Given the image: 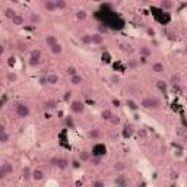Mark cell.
Masks as SVG:
<instances>
[{
  "mask_svg": "<svg viewBox=\"0 0 187 187\" xmlns=\"http://www.w3.org/2000/svg\"><path fill=\"white\" fill-rule=\"evenodd\" d=\"M139 63L145 64V63H146V57H140V58H139Z\"/></svg>",
  "mask_w": 187,
  "mask_h": 187,
  "instance_id": "49",
  "label": "cell"
},
{
  "mask_svg": "<svg viewBox=\"0 0 187 187\" xmlns=\"http://www.w3.org/2000/svg\"><path fill=\"white\" fill-rule=\"evenodd\" d=\"M124 168H126V165L123 162H115L114 164V170H115V171H123Z\"/></svg>",
  "mask_w": 187,
  "mask_h": 187,
  "instance_id": "37",
  "label": "cell"
},
{
  "mask_svg": "<svg viewBox=\"0 0 187 187\" xmlns=\"http://www.w3.org/2000/svg\"><path fill=\"white\" fill-rule=\"evenodd\" d=\"M100 161H101L100 157H94V158H91V162L94 164V165H98V164H100Z\"/></svg>",
  "mask_w": 187,
  "mask_h": 187,
  "instance_id": "44",
  "label": "cell"
},
{
  "mask_svg": "<svg viewBox=\"0 0 187 187\" xmlns=\"http://www.w3.org/2000/svg\"><path fill=\"white\" fill-rule=\"evenodd\" d=\"M66 187H72V186H66Z\"/></svg>",
  "mask_w": 187,
  "mask_h": 187,
  "instance_id": "53",
  "label": "cell"
},
{
  "mask_svg": "<svg viewBox=\"0 0 187 187\" xmlns=\"http://www.w3.org/2000/svg\"><path fill=\"white\" fill-rule=\"evenodd\" d=\"M96 29H98V34H101V35H105L108 32V26L104 24H98L96 25Z\"/></svg>",
  "mask_w": 187,
  "mask_h": 187,
  "instance_id": "31",
  "label": "cell"
},
{
  "mask_svg": "<svg viewBox=\"0 0 187 187\" xmlns=\"http://www.w3.org/2000/svg\"><path fill=\"white\" fill-rule=\"evenodd\" d=\"M70 96H72V92H64V95H63V100H64V101H69V100H70Z\"/></svg>",
  "mask_w": 187,
  "mask_h": 187,
  "instance_id": "45",
  "label": "cell"
},
{
  "mask_svg": "<svg viewBox=\"0 0 187 187\" xmlns=\"http://www.w3.org/2000/svg\"><path fill=\"white\" fill-rule=\"evenodd\" d=\"M81 43L83 44V45H89V44H92V34H83L81 37Z\"/></svg>",
  "mask_w": 187,
  "mask_h": 187,
  "instance_id": "21",
  "label": "cell"
},
{
  "mask_svg": "<svg viewBox=\"0 0 187 187\" xmlns=\"http://www.w3.org/2000/svg\"><path fill=\"white\" fill-rule=\"evenodd\" d=\"M29 21H31V24H34V25H40L43 22L41 16H40L38 13H35V12H32V13L29 15Z\"/></svg>",
  "mask_w": 187,
  "mask_h": 187,
  "instance_id": "13",
  "label": "cell"
},
{
  "mask_svg": "<svg viewBox=\"0 0 187 187\" xmlns=\"http://www.w3.org/2000/svg\"><path fill=\"white\" fill-rule=\"evenodd\" d=\"M12 173H13V165L10 162H3L0 165V180H5Z\"/></svg>",
  "mask_w": 187,
  "mask_h": 187,
  "instance_id": "3",
  "label": "cell"
},
{
  "mask_svg": "<svg viewBox=\"0 0 187 187\" xmlns=\"http://www.w3.org/2000/svg\"><path fill=\"white\" fill-rule=\"evenodd\" d=\"M6 102H7V95L3 94V95H2V100H0V108H3V107L6 105Z\"/></svg>",
  "mask_w": 187,
  "mask_h": 187,
  "instance_id": "40",
  "label": "cell"
},
{
  "mask_svg": "<svg viewBox=\"0 0 187 187\" xmlns=\"http://www.w3.org/2000/svg\"><path fill=\"white\" fill-rule=\"evenodd\" d=\"M73 167H79V161H75V162H73Z\"/></svg>",
  "mask_w": 187,
  "mask_h": 187,
  "instance_id": "51",
  "label": "cell"
},
{
  "mask_svg": "<svg viewBox=\"0 0 187 187\" xmlns=\"http://www.w3.org/2000/svg\"><path fill=\"white\" fill-rule=\"evenodd\" d=\"M70 111L75 113V114H82L85 111V105L82 104L81 101H73L72 104H70Z\"/></svg>",
  "mask_w": 187,
  "mask_h": 187,
  "instance_id": "4",
  "label": "cell"
},
{
  "mask_svg": "<svg viewBox=\"0 0 187 187\" xmlns=\"http://www.w3.org/2000/svg\"><path fill=\"white\" fill-rule=\"evenodd\" d=\"M113 102V105L115 107V108H119V107H121V101L120 100H117V98H114V100L111 101Z\"/></svg>",
  "mask_w": 187,
  "mask_h": 187,
  "instance_id": "42",
  "label": "cell"
},
{
  "mask_svg": "<svg viewBox=\"0 0 187 187\" xmlns=\"http://www.w3.org/2000/svg\"><path fill=\"white\" fill-rule=\"evenodd\" d=\"M77 158H79L81 162H89V161H91V154L88 152L86 149H82L81 152H79V157H77Z\"/></svg>",
  "mask_w": 187,
  "mask_h": 187,
  "instance_id": "8",
  "label": "cell"
},
{
  "mask_svg": "<svg viewBox=\"0 0 187 187\" xmlns=\"http://www.w3.org/2000/svg\"><path fill=\"white\" fill-rule=\"evenodd\" d=\"M110 123H111V124H113V126H117V124H120V117H119V115H113V119H111V120H110Z\"/></svg>",
  "mask_w": 187,
  "mask_h": 187,
  "instance_id": "38",
  "label": "cell"
},
{
  "mask_svg": "<svg viewBox=\"0 0 187 187\" xmlns=\"http://www.w3.org/2000/svg\"><path fill=\"white\" fill-rule=\"evenodd\" d=\"M155 85H157V88H158V89L162 92V94H167V91H168V83H167L165 81H162V79H158Z\"/></svg>",
  "mask_w": 187,
  "mask_h": 187,
  "instance_id": "10",
  "label": "cell"
},
{
  "mask_svg": "<svg viewBox=\"0 0 187 187\" xmlns=\"http://www.w3.org/2000/svg\"><path fill=\"white\" fill-rule=\"evenodd\" d=\"M6 79H7V82H16L18 81V75L15 72H9L6 75Z\"/></svg>",
  "mask_w": 187,
  "mask_h": 187,
  "instance_id": "34",
  "label": "cell"
},
{
  "mask_svg": "<svg viewBox=\"0 0 187 187\" xmlns=\"http://www.w3.org/2000/svg\"><path fill=\"white\" fill-rule=\"evenodd\" d=\"M136 67H138V62H136V60H130V62H129V69L134 70Z\"/></svg>",
  "mask_w": 187,
  "mask_h": 187,
  "instance_id": "41",
  "label": "cell"
},
{
  "mask_svg": "<svg viewBox=\"0 0 187 187\" xmlns=\"http://www.w3.org/2000/svg\"><path fill=\"white\" fill-rule=\"evenodd\" d=\"M12 24L13 25H18V26H19V25H24V16H22V15H16V16H15L13 19H12Z\"/></svg>",
  "mask_w": 187,
  "mask_h": 187,
  "instance_id": "29",
  "label": "cell"
},
{
  "mask_svg": "<svg viewBox=\"0 0 187 187\" xmlns=\"http://www.w3.org/2000/svg\"><path fill=\"white\" fill-rule=\"evenodd\" d=\"M54 108H57V101L56 100H47L44 102V110H54Z\"/></svg>",
  "mask_w": 187,
  "mask_h": 187,
  "instance_id": "12",
  "label": "cell"
},
{
  "mask_svg": "<svg viewBox=\"0 0 187 187\" xmlns=\"http://www.w3.org/2000/svg\"><path fill=\"white\" fill-rule=\"evenodd\" d=\"M102 43H104V35H101L98 32L92 34V44L94 45H101Z\"/></svg>",
  "mask_w": 187,
  "mask_h": 187,
  "instance_id": "11",
  "label": "cell"
},
{
  "mask_svg": "<svg viewBox=\"0 0 187 187\" xmlns=\"http://www.w3.org/2000/svg\"><path fill=\"white\" fill-rule=\"evenodd\" d=\"M92 187H105V183L101 180H95V181H92Z\"/></svg>",
  "mask_w": 187,
  "mask_h": 187,
  "instance_id": "39",
  "label": "cell"
},
{
  "mask_svg": "<svg viewBox=\"0 0 187 187\" xmlns=\"http://www.w3.org/2000/svg\"><path fill=\"white\" fill-rule=\"evenodd\" d=\"M173 6H174V3L171 2V0H161V2H159V7L164 9V10L173 9Z\"/></svg>",
  "mask_w": 187,
  "mask_h": 187,
  "instance_id": "15",
  "label": "cell"
},
{
  "mask_svg": "<svg viewBox=\"0 0 187 187\" xmlns=\"http://www.w3.org/2000/svg\"><path fill=\"white\" fill-rule=\"evenodd\" d=\"M9 139H10L9 133H7L6 130H0V143L6 145V143H7V142H9Z\"/></svg>",
  "mask_w": 187,
  "mask_h": 187,
  "instance_id": "22",
  "label": "cell"
},
{
  "mask_svg": "<svg viewBox=\"0 0 187 187\" xmlns=\"http://www.w3.org/2000/svg\"><path fill=\"white\" fill-rule=\"evenodd\" d=\"M56 7L57 10H64L67 7V2L66 0H56Z\"/></svg>",
  "mask_w": 187,
  "mask_h": 187,
  "instance_id": "30",
  "label": "cell"
},
{
  "mask_svg": "<svg viewBox=\"0 0 187 187\" xmlns=\"http://www.w3.org/2000/svg\"><path fill=\"white\" fill-rule=\"evenodd\" d=\"M186 173H187V170H186Z\"/></svg>",
  "mask_w": 187,
  "mask_h": 187,
  "instance_id": "55",
  "label": "cell"
},
{
  "mask_svg": "<svg viewBox=\"0 0 187 187\" xmlns=\"http://www.w3.org/2000/svg\"><path fill=\"white\" fill-rule=\"evenodd\" d=\"M15 111H16V115L19 119H28L29 114H31V110L25 102H18L16 107H15Z\"/></svg>",
  "mask_w": 187,
  "mask_h": 187,
  "instance_id": "2",
  "label": "cell"
},
{
  "mask_svg": "<svg viewBox=\"0 0 187 187\" xmlns=\"http://www.w3.org/2000/svg\"><path fill=\"white\" fill-rule=\"evenodd\" d=\"M146 32H148L149 37H154V35H155V31H154V29H151V28H148V31H146Z\"/></svg>",
  "mask_w": 187,
  "mask_h": 187,
  "instance_id": "47",
  "label": "cell"
},
{
  "mask_svg": "<svg viewBox=\"0 0 187 187\" xmlns=\"http://www.w3.org/2000/svg\"><path fill=\"white\" fill-rule=\"evenodd\" d=\"M86 18H88V12H86V10L81 9V10H77V12H76V19L77 21H86Z\"/></svg>",
  "mask_w": 187,
  "mask_h": 187,
  "instance_id": "28",
  "label": "cell"
},
{
  "mask_svg": "<svg viewBox=\"0 0 187 187\" xmlns=\"http://www.w3.org/2000/svg\"><path fill=\"white\" fill-rule=\"evenodd\" d=\"M152 70H154L155 73H162L164 70H165V66H164V63H161V62H155L154 64H152Z\"/></svg>",
  "mask_w": 187,
  "mask_h": 187,
  "instance_id": "16",
  "label": "cell"
},
{
  "mask_svg": "<svg viewBox=\"0 0 187 187\" xmlns=\"http://www.w3.org/2000/svg\"><path fill=\"white\" fill-rule=\"evenodd\" d=\"M66 73L72 77V76H75V75H77V69L75 66H67L66 67Z\"/></svg>",
  "mask_w": 187,
  "mask_h": 187,
  "instance_id": "32",
  "label": "cell"
},
{
  "mask_svg": "<svg viewBox=\"0 0 187 187\" xmlns=\"http://www.w3.org/2000/svg\"><path fill=\"white\" fill-rule=\"evenodd\" d=\"M58 41H57V38H56V35H51V34H50V35H47V37H45V44H47V47H53V45H56V44H57Z\"/></svg>",
  "mask_w": 187,
  "mask_h": 187,
  "instance_id": "14",
  "label": "cell"
},
{
  "mask_svg": "<svg viewBox=\"0 0 187 187\" xmlns=\"http://www.w3.org/2000/svg\"><path fill=\"white\" fill-rule=\"evenodd\" d=\"M40 83H41V85H45V83H47V76H41V77H40Z\"/></svg>",
  "mask_w": 187,
  "mask_h": 187,
  "instance_id": "46",
  "label": "cell"
},
{
  "mask_svg": "<svg viewBox=\"0 0 187 187\" xmlns=\"http://www.w3.org/2000/svg\"><path fill=\"white\" fill-rule=\"evenodd\" d=\"M44 177H45V174H44L43 170L35 168V170L32 171V180H34V181H43Z\"/></svg>",
  "mask_w": 187,
  "mask_h": 187,
  "instance_id": "7",
  "label": "cell"
},
{
  "mask_svg": "<svg viewBox=\"0 0 187 187\" xmlns=\"http://www.w3.org/2000/svg\"><path fill=\"white\" fill-rule=\"evenodd\" d=\"M58 159H60V157H58V155H54L53 158H50V161H48V164H50V165H53V167H57Z\"/></svg>",
  "mask_w": 187,
  "mask_h": 187,
  "instance_id": "36",
  "label": "cell"
},
{
  "mask_svg": "<svg viewBox=\"0 0 187 187\" xmlns=\"http://www.w3.org/2000/svg\"><path fill=\"white\" fill-rule=\"evenodd\" d=\"M32 171L29 167H24L22 170V173H21V178L24 180V181H29V180H32Z\"/></svg>",
  "mask_w": 187,
  "mask_h": 187,
  "instance_id": "5",
  "label": "cell"
},
{
  "mask_svg": "<svg viewBox=\"0 0 187 187\" xmlns=\"http://www.w3.org/2000/svg\"><path fill=\"white\" fill-rule=\"evenodd\" d=\"M110 82L113 85H119V83H120V76H119V75H111Z\"/></svg>",
  "mask_w": 187,
  "mask_h": 187,
  "instance_id": "35",
  "label": "cell"
},
{
  "mask_svg": "<svg viewBox=\"0 0 187 187\" xmlns=\"http://www.w3.org/2000/svg\"><path fill=\"white\" fill-rule=\"evenodd\" d=\"M51 50V53L53 54H56V56H58V54H62L63 53V45L60 43H57L56 45H53V47L50 48Z\"/></svg>",
  "mask_w": 187,
  "mask_h": 187,
  "instance_id": "27",
  "label": "cell"
},
{
  "mask_svg": "<svg viewBox=\"0 0 187 187\" xmlns=\"http://www.w3.org/2000/svg\"><path fill=\"white\" fill-rule=\"evenodd\" d=\"M140 107L145 110H158L161 107V101L157 96H145L143 100L140 101Z\"/></svg>",
  "mask_w": 187,
  "mask_h": 187,
  "instance_id": "1",
  "label": "cell"
},
{
  "mask_svg": "<svg viewBox=\"0 0 187 187\" xmlns=\"http://www.w3.org/2000/svg\"><path fill=\"white\" fill-rule=\"evenodd\" d=\"M3 13H5V16H6V18H7V19H10V21H12V19H13V18H15V16L18 15V13H16V12H15L13 9H12V7H6V9H5V12H3Z\"/></svg>",
  "mask_w": 187,
  "mask_h": 187,
  "instance_id": "26",
  "label": "cell"
},
{
  "mask_svg": "<svg viewBox=\"0 0 187 187\" xmlns=\"http://www.w3.org/2000/svg\"><path fill=\"white\" fill-rule=\"evenodd\" d=\"M31 56H34V57H40V58H41V51H40V50H32V51H31Z\"/></svg>",
  "mask_w": 187,
  "mask_h": 187,
  "instance_id": "43",
  "label": "cell"
},
{
  "mask_svg": "<svg viewBox=\"0 0 187 187\" xmlns=\"http://www.w3.org/2000/svg\"><path fill=\"white\" fill-rule=\"evenodd\" d=\"M47 83L48 85H57L58 83V76L56 73H50L47 75Z\"/></svg>",
  "mask_w": 187,
  "mask_h": 187,
  "instance_id": "18",
  "label": "cell"
},
{
  "mask_svg": "<svg viewBox=\"0 0 187 187\" xmlns=\"http://www.w3.org/2000/svg\"><path fill=\"white\" fill-rule=\"evenodd\" d=\"M139 54H140V57H146L148 58L151 54H152V51H151V48L146 47V45H142V47L139 48Z\"/></svg>",
  "mask_w": 187,
  "mask_h": 187,
  "instance_id": "19",
  "label": "cell"
},
{
  "mask_svg": "<svg viewBox=\"0 0 187 187\" xmlns=\"http://www.w3.org/2000/svg\"><path fill=\"white\" fill-rule=\"evenodd\" d=\"M115 186L117 187H127V180L124 175H117L115 178Z\"/></svg>",
  "mask_w": 187,
  "mask_h": 187,
  "instance_id": "20",
  "label": "cell"
},
{
  "mask_svg": "<svg viewBox=\"0 0 187 187\" xmlns=\"http://www.w3.org/2000/svg\"><path fill=\"white\" fill-rule=\"evenodd\" d=\"M40 63H41V58L40 57H34V56H29V58H28V64L31 67H37V66H40Z\"/></svg>",
  "mask_w": 187,
  "mask_h": 187,
  "instance_id": "23",
  "label": "cell"
},
{
  "mask_svg": "<svg viewBox=\"0 0 187 187\" xmlns=\"http://www.w3.org/2000/svg\"><path fill=\"white\" fill-rule=\"evenodd\" d=\"M184 162H186V165H187V157H186V158H184Z\"/></svg>",
  "mask_w": 187,
  "mask_h": 187,
  "instance_id": "52",
  "label": "cell"
},
{
  "mask_svg": "<svg viewBox=\"0 0 187 187\" xmlns=\"http://www.w3.org/2000/svg\"><path fill=\"white\" fill-rule=\"evenodd\" d=\"M43 6L47 12H56V10H57V7H56V0H45L43 3Z\"/></svg>",
  "mask_w": 187,
  "mask_h": 187,
  "instance_id": "6",
  "label": "cell"
},
{
  "mask_svg": "<svg viewBox=\"0 0 187 187\" xmlns=\"http://www.w3.org/2000/svg\"><path fill=\"white\" fill-rule=\"evenodd\" d=\"M82 82H83V77H82L81 75H79V73H77V75H75V76L70 77V83H72V85H75V86L81 85Z\"/></svg>",
  "mask_w": 187,
  "mask_h": 187,
  "instance_id": "24",
  "label": "cell"
},
{
  "mask_svg": "<svg viewBox=\"0 0 187 187\" xmlns=\"http://www.w3.org/2000/svg\"><path fill=\"white\" fill-rule=\"evenodd\" d=\"M100 130L98 129H89L88 130V138L92 140H96V139H100Z\"/></svg>",
  "mask_w": 187,
  "mask_h": 187,
  "instance_id": "17",
  "label": "cell"
},
{
  "mask_svg": "<svg viewBox=\"0 0 187 187\" xmlns=\"http://www.w3.org/2000/svg\"><path fill=\"white\" fill-rule=\"evenodd\" d=\"M5 50H6V47H5V45H0V54H2V56L5 54Z\"/></svg>",
  "mask_w": 187,
  "mask_h": 187,
  "instance_id": "48",
  "label": "cell"
},
{
  "mask_svg": "<svg viewBox=\"0 0 187 187\" xmlns=\"http://www.w3.org/2000/svg\"><path fill=\"white\" fill-rule=\"evenodd\" d=\"M113 111L111 110H102V113H101V117H102V120L105 121H110L111 119H113Z\"/></svg>",
  "mask_w": 187,
  "mask_h": 187,
  "instance_id": "25",
  "label": "cell"
},
{
  "mask_svg": "<svg viewBox=\"0 0 187 187\" xmlns=\"http://www.w3.org/2000/svg\"><path fill=\"white\" fill-rule=\"evenodd\" d=\"M69 165H70L69 159H67V158H62V157H60V159H58V162H57V168H58V170H60V171H64V170L69 168Z\"/></svg>",
  "mask_w": 187,
  "mask_h": 187,
  "instance_id": "9",
  "label": "cell"
},
{
  "mask_svg": "<svg viewBox=\"0 0 187 187\" xmlns=\"http://www.w3.org/2000/svg\"><path fill=\"white\" fill-rule=\"evenodd\" d=\"M177 177H178L177 173H173V174H171V178H173V180H177Z\"/></svg>",
  "mask_w": 187,
  "mask_h": 187,
  "instance_id": "50",
  "label": "cell"
},
{
  "mask_svg": "<svg viewBox=\"0 0 187 187\" xmlns=\"http://www.w3.org/2000/svg\"><path fill=\"white\" fill-rule=\"evenodd\" d=\"M126 105L129 107L130 110H133V111H136L138 108H139V105H138V104H136L133 100H127V101H126Z\"/></svg>",
  "mask_w": 187,
  "mask_h": 187,
  "instance_id": "33",
  "label": "cell"
},
{
  "mask_svg": "<svg viewBox=\"0 0 187 187\" xmlns=\"http://www.w3.org/2000/svg\"><path fill=\"white\" fill-rule=\"evenodd\" d=\"M186 51H187V47H186Z\"/></svg>",
  "mask_w": 187,
  "mask_h": 187,
  "instance_id": "54",
  "label": "cell"
}]
</instances>
